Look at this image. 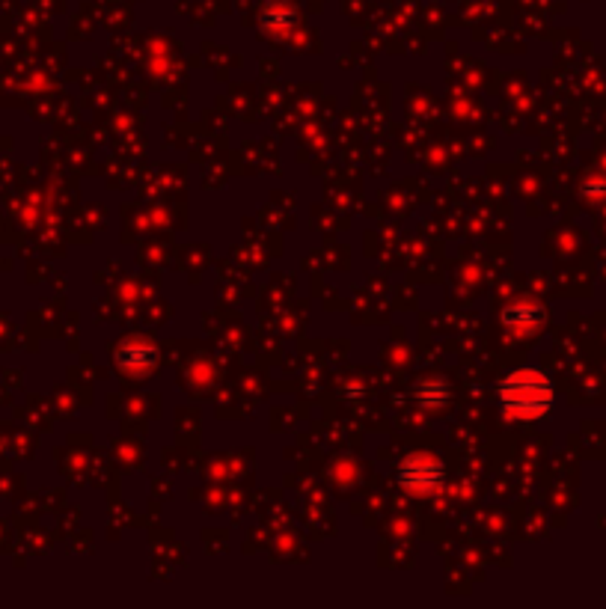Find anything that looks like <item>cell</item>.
<instances>
[{
  "mask_svg": "<svg viewBox=\"0 0 606 609\" xmlns=\"http://www.w3.org/2000/svg\"><path fill=\"white\" fill-rule=\"evenodd\" d=\"M544 321V309L532 301H514L503 309V324L514 333H532Z\"/></svg>",
  "mask_w": 606,
  "mask_h": 609,
  "instance_id": "obj_4",
  "label": "cell"
},
{
  "mask_svg": "<svg viewBox=\"0 0 606 609\" xmlns=\"http://www.w3.org/2000/svg\"><path fill=\"white\" fill-rule=\"evenodd\" d=\"M416 402L425 410H440L449 402V384L443 378H425L422 384H416Z\"/></svg>",
  "mask_w": 606,
  "mask_h": 609,
  "instance_id": "obj_5",
  "label": "cell"
},
{
  "mask_svg": "<svg viewBox=\"0 0 606 609\" xmlns=\"http://www.w3.org/2000/svg\"><path fill=\"white\" fill-rule=\"evenodd\" d=\"M158 363V351L146 339H128L116 348V366L125 375H149Z\"/></svg>",
  "mask_w": 606,
  "mask_h": 609,
  "instance_id": "obj_3",
  "label": "cell"
},
{
  "mask_svg": "<svg viewBox=\"0 0 606 609\" xmlns=\"http://www.w3.org/2000/svg\"><path fill=\"white\" fill-rule=\"evenodd\" d=\"M500 413L511 422H535L553 410V381L544 369H514L497 387Z\"/></svg>",
  "mask_w": 606,
  "mask_h": 609,
  "instance_id": "obj_1",
  "label": "cell"
},
{
  "mask_svg": "<svg viewBox=\"0 0 606 609\" xmlns=\"http://www.w3.org/2000/svg\"><path fill=\"white\" fill-rule=\"evenodd\" d=\"M446 473H443V464L428 455V452H413L407 455L402 464L396 467V482L402 485L410 497H431L440 491Z\"/></svg>",
  "mask_w": 606,
  "mask_h": 609,
  "instance_id": "obj_2",
  "label": "cell"
},
{
  "mask_svg": "<svg viewBox=\"0 0 606 609\" xmlns=\"http://www.w3.org/2000/svg\"><path fill=\"white\" fill-rule=\"evenodd\" d=\"M295 24V15L286 9V6H271L265 15H262V27L265 30H274V33H283Z\"/></svg>",
  "mask_w": 606,
  "mask_h": 609,
  "instance_id": "obj_6",
  "label": "cell"
}]
</instances>
